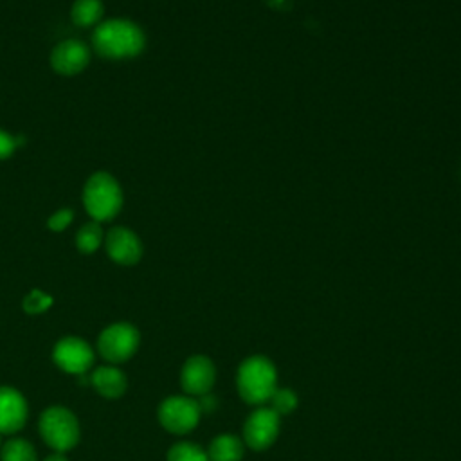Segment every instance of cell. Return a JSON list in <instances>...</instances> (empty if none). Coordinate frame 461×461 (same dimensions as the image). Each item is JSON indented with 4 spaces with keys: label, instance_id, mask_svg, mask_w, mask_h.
<instances>
[{
    "label": "cell",
    "instance_id": "cell-13",
    "mask_svg": "<svg viewBox=\"0 0 461 461\" xmlns=\"http://www.w3.org/2000/svg\"><path fill=\"white\" fill-rule=\"evenodd\" d=\"M90 384L104 398H119L126 393V375L115 366H101L90 375Z\"/></svg>",
    "mask_w": 461,
    "mask_h": 461
},
{
    "label": "cell",
    "instance_id": "cell-21",
    "mask_svg": "<svg viewBox=\"0 0 461 461\" xmlns=\"http://www.w3.org/2000/svg\"><path fill=\"white\" fill-rule=\"evenodd\" d=\"M72 221V211L68 209H59L58 212H54L50 218H49V229L50 230H63L68 223Z\"/></svg>",
    "mask_w": 461,
    "mask_h": 461
},
{
    "label": "cell",
    "instance_id": "cell-22",
    "mask_svg": "<svg viewBox=\"0 0 461 461\" xmlns=\"http://www.w3.org/2000/svg\"><path fill=\"white\" fill-rule=\"evenodd\" d=\"M14 149H16L14 137H11V135H9V133H5L4 130H0V158H7V157H11Z\"/></svg>",
    "mask_w": 461,
    "mask_h": 461
},
{
    "label": "cell",
    "instance_id": "cell-6",
    "mask_svg": "<svg viewBox=\"0 0 461 461\" xmlns=\"http://www.w3.org/2000/svg\"><path fill=\"white\" fill-rule=\"evenodd\" d=\"M198 402L187 396H169L158 407V421L173 434H185L198 425Z\"/></svg>",
    "mask_w": 461,
    "mask_h": 461
},
{
    "label": "cell",
    "instance_id": "cell-2",
    "mask_svg": "<svg viewBox=\"0 0 461 461\" xmlns=\"http://www.w3.org/2000/svg\"><path fill=\"white\" fill-rule=\"evenodd\" d=\"M276 369L265 357H250L238 369V391L249 403H265L276 391Z\"/></svg>",
    "mask_w": 461,
    "mask_h": 461
},
{
    "label": "cell",
    "instance_id": "cell-14",
    "mask_svg": "<svg viewBox=\"0 0 461 461\" xmlns=\"http://www.w3.org/2000/svg\"><path fill=\"white\" fill-rule=\"evenodd\" d=\"M209 461H240L243 456L241 441L230 434L218 436L209 447Z\"/></svg>",
    "mask_w": 461,
    "mask_h": 461
},
{
    "label": "cell",
    "instance_id": "cell-23",
    "mask_svg": "<svg viewBox=\"0 0 461 461\" xmlns=\"http://www.w3.org/2000/svg\"><path fill=\"white\" fill-rule=\"evenodd\" d=\"M45 461H68L61 452H56V454H52V456H49Z\"/></svg>",
    "mask_w": 461,
    "mask_h": 461
},
{
    "label": "cell",
    "instance_id": "cell-1",
    "mask_svg": "<svg viewBox=\"0 0 461 461\" xmlns=\"http://www.w3.org/2000/svg\"><path fill=\"white\" fill-rule=\"evenodd\" d=\"M95 50L110 59L133 58L144 49L142 31L128 20H108L94 32Z\"/></svg>",
    "mask_w": 461,
    "mask_h": 461
},
{
    "label": "cell",
    "instance_id": "cell-20",
    "mask_svg": "<svg viewBox=\"0 0 461 461\" xmlns=\"http://www.w3.org/2000/svg\"><path fill=\"white\" fill-rule=\"evenodd\" d=\"M268 402L272 403L270 409L281 416V414H286L295 409L297 396L290 389H276Z\"/></svg>",
    "mask_w": 461,
    "mask_h": 461
},
{
    "label": "cell",
    "instance_id": "cell-9",
    "mask_svg": "<svg viewBox=\"0 0 461 461\" xmlns=\"http://www.w3.org/2000/svg\"><path fill=\"white\" fill-rule=\"evenodd\" d=\"M214 366L207 357L196 355L185 360L182 373H180V384L187 394L202 396L207 394L214 384Z\"/></svg>",
    "mask_w": 461,
    "mask_h": 461
},
{
    "label": "cell",
    "instance_id": "cell-11",
    "mask_svg": "<svg viewBox=\"0 0 461 461\" xmlns=\"http://www.w3.org/2000/svg\"><path fill=\"white\" fill-rule=\"evenodd\" d=\"M106 252L119 265H135L142 256V245L130 229L115 227L106 236Z\"/></svg>",
    "mask_w": 461,
    "mask_h": 461
},
{
    "label": "cell",
    "instance_id": "cell-3",
    "mask_svg": "<svg viewBox=\"0 0 461 461\" xmlns=\"http://www.w3.org/2000/svg\"><path fill=\"white\" fill-rule=\"evenodd\" d=\"M83 203L95 221L112 220L122 203V193L117 180L104 171L92 175L83 191Z\"/></svg>",
    "mask_w": 461,
    "mask_h": 461
},
{
    "label": "cell",
    "instance_id": "cell-5",
    "mask_svg": "<svg viewBox=\"0 0 461 461\" xmlns=\"http://www.w3.org/2000/svg\"><path fill=\"white\" fill-rule=\"evenodd\" d=\"M140 342L139 330L130 322H115L104 328L97 339V349L101 357L112 364H122L130 360Z\"/></svg>",
    "mask_w": 461,
    "mask_h": 461
},
{
    "label": "cell",
    "instance_id": "cell-15",
    "mask_svg": "<svg viewBox=\"0 0 461 461\" xmlns=\"http://www.w3.org/2000/svg\"><path fill=\"white\" fill-rule=\"evenodd\" d=\"M0 461H38L34 447L22 438H13L2 445Z\"/></svg>",
    "mask_w": 461,
    "mask_h": 461
},
{
    "label": "cell",
    "instance_id": "cell-7",
    "mask_svg": "<svg viewBox=\"0 0 461 461\" xmlns=\"http://www.w3.org/2000/svg\"><path fill=\"white\" fill-rule=\"evenodd\" d=\"M52 360L70 375H83L94 364V351L79 337H65L54 344Z\"/></svg>",
    "mask_w": 461,
    "mask_h": 461
},
{
    "label": "cell",
    "instance_id": "cell-4",
    "mask_svg": "<svg viewBox=\"0 0 461 461\" xmlns=\"http://www.w3.org/2000/svg\"><path fill=\"white\" fill-rule=\"evenodd\" d=\"M40 434L43 441L56 452L72 450L79 441V423L72 411L61 405L45 409L40 416Z\"/></svg>",
    "mask_w": 461,
    "mask_h": 461
},
{
    "label": "cell",
    "instance_id": "cell-8",
    "mask_svg": "<svg viewBox=\"0 0 461 461\" xmlns=\"http://www.w3.org/2000/svg\"><path fill=\"white\" fill-rule=\"evenodd\" d=\"M279 432V414L270 407L254 411L245 423V441L254 450H263L274 443Z\"/></svg>",
    "mask_w": 461,
    "mask_h": 461
},
{
    "label": "cell",
    "instance_id": "cell-17",
    "mask_svg": "<svg viewBox=\"0 0 461 461\" xmlns=\"http://www.w3.org/2000/svg\"><path fill=\"white\" fill-rule=\"evenodd\" d=\"M101 240H103L101 225L97 221H90L79 229L76 236V245L83 254H92L101 245Z\"/></svg>",
    "mask_w": 461,
    "mask_h": 461
},
{
    "label": "cell",
    "instance_id": "cell-12",
    "mask_svg": "<svg viewBox=\"0 0 461 461\" xmlns=\"http://www.w3.org/2000/svg\"><path fill=\"white\" fill-rule=\"evenodd\" d=\"M52 68L58 74L72 76L81 72L88 63V50L77 40H65L54 47L50 56Z\"/></svg>",
    "mask_w": 461,
    "mask_h": 461
},
{
    "label": "cell",
    "instance_id": "cell-18",
    "mask_svg": "<svg viewBox=\"0 0 461 461\" xmlns=\"http://www.w3.org/2000/svg\"><path fill=\"white\" fill-rule=\"evenodd\" d=\"M167 461H209V456L194 443H176L169 448Z\"/></svg>",
    "mask_w": 461,
    "mask_h": 461
},
{
    "label": "cell",
    "instance_id": "cell-10",
    "mask_svg": "<svg viewBox=\"0 0 461 461\" xmlns=\"http://www.w3.org/2000/svg\"><path fill=\"white\" fill-rule=\"evenodd\" d=\"M27 402L13 387H0V434L18 432L27 421Z\"/></svg>",
    "mask_w": 461,
    "mask_h": 461
},
{
    "label": "cell",
    "instance_id": "cell-16",
    "mask_svg": "<svg viewBox=\"0 0 461 461\" xmlns=\"http://www.w3.org/2000/svg\"><path fill=\"white\" fill-rule=\"evenodd\" d=\"M103 14L101 0H76L72 5V20L81 25H94Z\"/></svg>",
    "mask_w": 461,
    "mask_h": 461
},
{
    "label": "cell",
    "instance_id": "cell-19",
    "mask_svg": "<svg viewBox=\"0 0 461 461\" xmlns=\"http://www.w3.org/2000/svg\"><path fill=\"white\" fill-rule=\"evenodd\" d=\"M52 304V297L41 290H31L23 299V310L31 315L43 313Z\"/></svg>",
    "mask_w": 461,
    "mask_h": 461
}]
</instances>
